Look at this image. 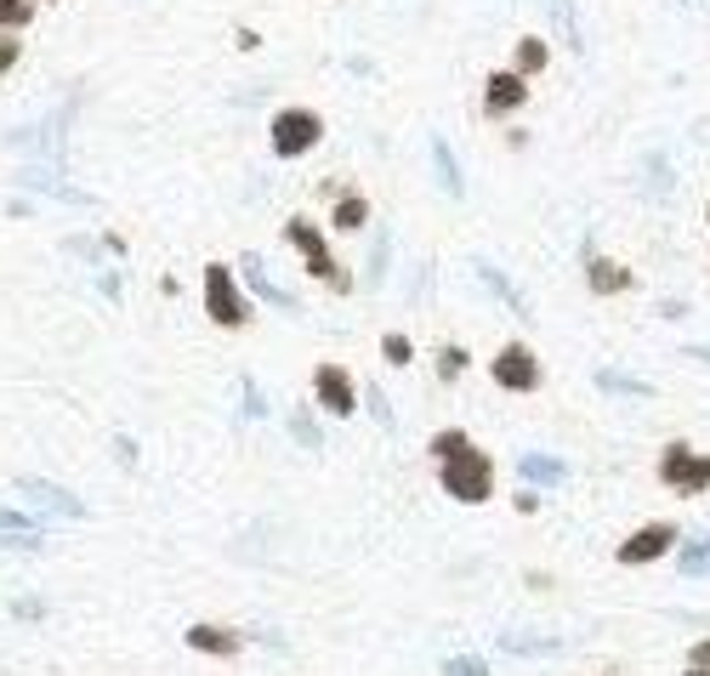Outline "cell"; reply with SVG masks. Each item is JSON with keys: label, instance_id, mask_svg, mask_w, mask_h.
I'll return each instance as SVG.
<instances>
[{"label": "cell", "instance_id": "cell-1", "mask_svg": "<svg viewBox=\"0 0 710 676\" xmlns=\"http://www.w3.org/2000/svg\"><path fill=\"white\" fill-rule=\"evenodd\" d=\"M437 484H444V495L461 500V506H484L495 495V461L472 444V450H461L450 461H437Z\"/></svg>", "mask_w": 710, "mask_h": 676}, {"label": "cell", "instance_id": "cell-2", "mask_svg": "<svg viewBox=\"0 0 710 676\" xmlns=\"http://www.w3.org/2000/svg\"><path fill=\"white\" fill-rule=\"evenodd\" d=\"M206 313L222 324V330H245L251 324V301H245V290L233 285V267H222V262H211L206 267Z\"/></svg>", "mask_w": 710, "mask_h": 676}, {"label": "cell", "instance_id": "cell-3", "mask_svg": "<svg viewBox=\"0 0 710 676\" xmlns=\"http://www.w3.org/2000/svg\"><path fill=\"white\" fill-rule=\"evenodd\" d=\"M659 484L670 489V495H705L710 489V455H699V450H688V444H670L665 455H659Z\"/></svg>", "mask_w": 710, "mask_h": 676}, {"label": "cell", "instance_id": "cell-4", "mask_svg": "<svg viewBox=\"0 0 710 676\" xmlns=\"http://www.w3.org/2000/svg\"><path fill=\"white\" fill-rule=\"evenodd\" d=\"M324 137V120L313 109H279L274 114V154L279 159H301V154H313Z\"/></svg>", "mask_w": 710, "mask_h": 676}, {"label": "cell", "instance_id": "cell-5", "mask_svg": "<svg viewBox=\"0 0 710 676\" xmlns=\"http://www.w3.org/2000/svg\"><path fill=\"white\" fill-rule=\"evenodd\" d=\"M313 398H319V410H330L335 421L342 415H358V387L342 364H319L313 369Z\"/></svg>", "mask_w": 710, "mask_h": 676}, {"label": "cell", "instance_id": "cell-6", "mask_svg": "<svg viewBox=\"0 0 710 676\" xmlns=\"http://www.w3.org/2000/svg\"><path fill=\"white\" fill-rule=\"evenodd\" d=\"M285 240H290L301 256H308V274H313V279L330 285L335 274H342V267H335V256H330V245H324V228H313L308 217H290V222H285Z\"/></svg>", "mask_w": 710, "mask_h": 676}, {"label": "cell", "instance_id": "cell-7", "mask_svg": "<svg viewBox=\"0 0 710 676\" xmlns=\"http://www.w3.org/2000/svg\"><path fill=\"white\" fill-rule=\"evenodd\" d=\"M489 369H495V381H500L506 392H534V387H540V358H534L523 342H506Z\"/></svg>", "mask_w": 710, "mask_h": 676}, {"label": "cell", "instance_id": "cell-8", "mask_svg": "<svg viewBox=\"0 0 710 676\" xmlns=\"http://www.w3.org/2000/svg\"><path fill=\"white\" fill-rule=\"evenodd\" d=\"M18 495L29 506H41V512H52V518H86V500L69 495V489H57V484H46V478H18Z\"/></svg>", "mask_w": 710, "mask_h": 676}, {"label": "cell", "instance_id": "cell-9", "mask_svg": "<svg viewBox=\"0 0 710 676\" xmlns=\"http://www.w3.org/2000/svg\"><path fill=\"white\" fill-rule=\"evenodd\" d=\"M676 546V523H648V529H636L631 540H625V546L614 552L625 568H636V563H654V557H665Z\"/></svg>", "mask_w": 710, "mask_h": 676}, {"label": "cell", "instance_id": "cell-10", "mask_svg": "<svg viewBox=\"0 0 710 676\" xmlns=\"http://www.w3.org/2000/svg\"><path fill=\"white\" fill-rule=\"evenodd\" d=\"M529 103V80L518 75V69H495L489 80H484V109L489 114H518Z\"/></svg>", "mask_w": 710, "mask_h": 676}, {"label": "cell", "instance_id": "cell-11", "mask_svg": "<svg viewBox=\"0 0 710 676\" xmlns=\"http://www.w3.org/2000/svg\"><path fill=\"white\" fill-rule=\"evenodd\" d=\"M245 285H251V290H256L262 301H274V308H279V313H301V301H296L290 290H279L274 279H267V274H262V256H256V251L245 256Z\"/></svg>", "mask_w": 710, "mask_h": 676}, {"label": "cell", "instance_id": "cell-12", "mask_svg": "<svg viewBox=\"0 0 710 676\" xmlns=\"http://www.w3.org/2000/svg\"><path fill=\"white\" fill-rule=\"evenodd\" d=\"M188 649H199V654H240L245 642L233 636V631H222V625H188Z\"/></svg>", "mask_w": 710, "mask_h": 676}, {"label": "cell", "instance_id": "cell-13", "mask_svg": "<svg viewBox=\"0 0 710 676\" xmlns=\"http://www.w3.org/2000/svg\"><path fill=\"white\" fill-rule=\"evenodd\" d=\"M426 154H432V171H437V188H444L450 199H461V188H466V182H461V165H455L450 143H444V137H432V143H426Z\"/></svg>", "mask_w": 710, "mask_h": 676}, {"label": "cell", "instance_id": "cell-14", "mask_svg": "<svg viewBox=\"0 0 710 676\" xmlns=\"http://www.w3.org/2000/svg\"><path fill=\"white\" fill-rule=\"evenodd\" d=\"M478 279H484V285H489V290H495V296H500V301H506V308H512L518 319H529V301H523V290H518L512 279H506L495 262H478Z\"/></svg>", "mask_w": 710, "mask_h": 676}, {"label": "cell", "instance_id": "cell-15", "mask_svg": "<svg viewBox=\"0 0 710 676\" xmlns=\"http://www.w3.org/2000/svg\"><path fill=\"white\" fill-rule=\"evenodd\" d=\"M335 233H358L364 222H369V199L364 193H335Z\"/></svg>", "mask_w": 710, "mask_h": 676}, {"label": "cell", "instance_id": "cell-16", "mask_svg": "<svg viewBox=\"0 0 710 676\" xmlns=\"http://www.w3.org/2000/svg\"><path fill=\"white\" fill-rule=\"evenodd\" d=\"M563 472L568 466L557 455H540V450L534 455H518V478H529V484H563Z\"/></svg>", "mask_w": 710, "mask_h": 676}, {"label": "cell", "instance_id": "cell-17", "mask_svg": "<svg viewBox=\"0 0 710 676\" xmlns=\"http://www.w3.org/2000/svg\"><path fill=\"white\" fill-rule=\"evenodd\" d=\"M552 63V46L546 41H518V57H512V69L523 75V80H534L540 69Z\"/></svg>", "mask_w": 710, "mask_h": 676}, {"label": "cell", "instance_id": "cell-18", "mask_svg": "<svg viewBox=\"0 0 710 676\" xmlns=\"http://www.w3.org/2000/svg\"><path fill=\"white\" fill-rule=\"evenodd\" d=\"M625 285H631V274H625L620 262H602V256L591 262V290H597V296H608V290H625Z\"/></svg>", "mask_w": 710, "mask_h": 676}, {"label": "cell", "instance_id": "cell-19", "mask_svg": "<svg viewBox=\"0 0 710 676\" xmlns=\"http://www.w3.org/2000/svg\"><path fill=\"white\" fill-rule=\"evenodd\" d=\"M597 387L602 392H620V398H654L648 381H631V376H620V369H597Z\"/></svg>", "mask_w": 710, "mask_h": 676}, {"label": "cell", "instance_id": "cell-20", "mask_svg": "<svg viewBox=\"0 0 710 676\" xmlns=\"http://www.w3.org/2000/svg\"><path fill=\"white\" fill-rule=\"evenodd\" d=\"M506 654H557L563 636H500Z\"/></svg>", "mask_w": 710, "mask_h": 676}, {"label": "cell", "instance_id": "cell-21", "mask_svg": "<svg viewBox=\"0 0 710 676\" xmlns=\"http://www.w3.org/2000/svg\"><path fill=\"white\" fill-rule=\"evenodd\" d=\"M676 568H683L688 580H699V574H710V540H694V546H683V557H676Z\"/></svg>", "mask_w": 710, "mask_h": 676}, {"label": "cell", "instance_id": "cell-22", "mask_svg": "<svg viewBox=\"0 0 710 676\" xmlns=\"http://www.w3.org/2000/svg\"><path fill=\"white\" fill-rule=\"evenodd\" d=\"M461 450H472V437H466L461 426H450V432L432 437V455H437V461H450V455H461Z\"/></svg>", "mask_w": 710, "mask_h": 676}, {"label": "cell", "instance_id": "cell-23", "mask_svg": "<svg viewBox=\"0 0 710 676\" xmlns=\"http://www.w3.org/2000/svg\"><path fill=\"white\" fill-rule=\"evenodd\" d=\"M35 18V0H0V29H23Z\"/></svg>", "mask_w": 710, "mask_h": 676}, {"label": "cell", "instance_id": "cell-24", "mask_svg": "<svg viewBox=\"0 0 710 676\" xmlns=\"http://www.w3.org/2000/svg\"><path fill=\"white\" fill-rule=\"evenodd\" d=\"M444 676H489V665L478 654H455V660H444Z\"/></svg>", "mask_w": 710, "mask_h": 676}, {"label": "cell", "instance_id": "cell-25", "mask_svg": "<svg viewBox=\"0 0 710 676\" xmlns=\"http://www.w3.org/2000/svg\"><path fill=\"white\" fill-rule=\"evenodd\" d=\"M290 432H296L308 450H319V426H313V415H308V410H290Z\"/></svg>", "mask_w": 710, "mask_h": 676}, {"label": "cell", "instance_id": "cell-26", "mask_svg": "<svg viewBox=\"0 0 710 676\" xmlns=\"http://www.w3.org/2000/svg\"><path fill=\"white\" fill-rule=\"evenodd\" d=\"M688 676H710V636L688 649Z\"/></svg>", "mask_w": 710, "mask_h": 676}, {"label": "cell", "instance_id": "cell-27", "mask_svg": "<svg viewBox=\"0 0 710 676\" xmlns=\"http://www.w3.org/2000/svg\"><path fill=\"white\" fill-rule=\"evenodd\" d=\"M461 369H466V353H461V347H444V358H437V376H444V381H455Z\"/></svg>", "mask_w": 710, "mask_h": 676}, {"label": "cell", "instance_id": "cell-28", "mask_svg": "<svg viewBox=\"0 0 710 676\" xmlns=\"http://www.w3.org/2000/svg\"><path fill=\"white\" fill-rule=\"evenodd\" d=\"M381 347H387V358H392V364H410V353H415V347H410V335H387Z\"/></svg>", "mask_w": 710, "mask_h": 676}, {"label": "cell", "instance_id": "cell-29", "mask_svg": "<svg viewBox=\"0 0 710 676\" xmlns=\"http://www.w3.org/2000/svg\"><path fill=\"white\" fill-rule=\"evenodd\" d=\"M369 415H376V421H392V403L381 398V387H376V392H369Z\"/></svg>", "mask_w": 710, "mask_h": 676}, {"label": "cell", "instance_id": "cell-30", "mask_svg": "<svg viewBox=\"0 0 710 676\" xmlns=\"http://www.w3.org/2000/svg\"><path fill=\"white\" fill-rule=\"evenodd\" d=\"M12 63H18V35H7V41H0V75H7Z\"/></svg>", "mask_w": 710, "mask_h": 676}, {"label": "cell", "instance_id": "cell-31", "mask_svg": "<svg viewBox=\"0 0 710 676\" xmlns=\"http://www.w3.org/2000/svg\"><path fill=\"white\" fill-rule=\"evenodd\" d=\"M705 222H710V211H705Z\"/></svg>", "mask_w": 710, "mask_h": 676}]
</instances>
